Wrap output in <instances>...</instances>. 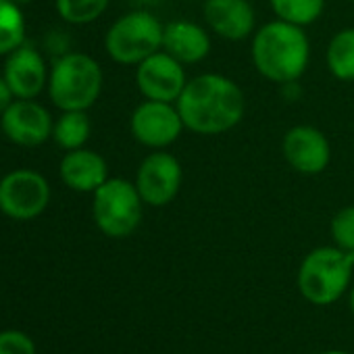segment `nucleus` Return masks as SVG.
Instances as JSON below:
<instances>
[{
    "mask_svg": "<svg viewBox=\"0 0 354 354\" xmlns=\"http://www.w3.org/2000/svg\"><path fill=\"white\" fill-rule=\"evenodd\" d=\"M175 104L186 129L198 136L227 133L246 113V96L240 84L221 73H203L188 80Z\"/></svg>",
    "mask_w": 354,
    "mask_h": 354,
    "instance_id": "nucleus-1",
    "label": "nucleus"
},
{
    "mask_svg": "<svg viewBox=\"0 0 354 354\" xmlns=\"http://www.w3.org/2000/svg\"><path fill=\"white\" fill-rule=\"evenodd\" d=\"M250 59L261 77L277 86L298 82L310 63V40L304 28L273 19L252 34Z\"/></svg>",
    "mask_w": 354,
    "mask_h": 354,
    "instance_id": "nucleus-2",
    "label": "nucleus"
},
{
    "mask_svg": "<svg viewBox=\"0 0 354 354\" xmlns=\"http://www.w3.org/2000/svg\"><path fill=\"white\" fill-rule=\"evenodd\" d=\"M104 75L98 61L86 53L59 57L48 75V96L61 111H88L102 94Z\"/></svg>",
    "mask_w": 354,
    "mask_h": 354,
    "instance_id": "nucleus-3",
    "label": "nucleus"
},
{
    "mask_svg": "<svg viewBox=\"0 0 354 354\" xmlns=\"http://www.w3.org/2000/svg\"><path fill=\"white\" fill-rule=\"evenodd\" d=\"M354 271V252L333 246L310 250L298 269L300 294L319 306L335 302L350 286Z\"/></svg>",
    "mask_w": 354,
    "mask_h": 354,
    "instance_id": "nucleus-4",
    "label": "nucleus"
},
{
    "mask_svg": "<svg viewBox=\"0 0 354 354\" xmlns=\"http://www.w3.org/2000/svg\"><path fill=\"white\" fill-rule=\"evenodd\" d=\"M165 24L148 11L133 9L111 24L104 36V50L119 65H140L150 55L162 50Z\"/></svg>",
    "mask_w": 354,
    "mask_h": 354,
    "instance_id": "nucleus-5",
    "label": "nucleus"
},
{
    "mask_svg": "<svg viewBox=\"0 0 354 354\" xmlns=\"http://www.w3.org/2000/svg\"><path fill=\"white\" fill-rule=\"evenodd\" d=\"M92 196L94 223L106 238L123 240L140 227L144 201L133 182L125 177H109Z\"/></svg>",
    "mask_w": 354,
    "mask_h": 354,
    "instance_id": "nucleus-6",
    "label": "nucleus"
},
{
    "mask_svg": "<svg viewBox=\"0 0 354 354\" xmlns=\"http://www.w3.org/2000/svg\"><path fill=\"white\" fill-rule=\"evenodd\" d=\"M50 205V184L34 169H15L0 180V213L13 221L38 219Z\"/></svg>",
    "mask_w": 354,
    "mask_h": 354,
    "instance_id": "nucleus-7",
    "label": "nucleus"
},
{
    "mask_svg": "<svg viewBox=\"0 0 354 354\" xmlns=\"http://www.w3.org/2000/svg\"><path fill=\"white\" fill-rule=\"evenodd\" d=\"M133 184L146 207L162 209L180 194L184 184V167L175 154L167 150H152L142 158Z\"/></svg>",
    "mask_w": 354,
    "mask_h": 354,
    "instance_id": "nucleus-8",
    "label": "nucleus"
},
{
    "mask_svg": "<svg viewBox=\"0 0 354 354\" xmlns=\"http://www.w3.org/2000/svg\"><path fill=\"white\" fill-rule=\"evenodd\" d=\"M184 129L186 125L175 102L144 98V102H140L129 117L131 138L150 150H167L180 140Z\"/></svg>",
    "mask_w": 354,
    "mask_h": 354,
    "instance_id": "nucleus-9",
    "label": "nucleus"
},
{
    "mask_svg": "<svg viewBox=\"0 0 354 354\" xmlns=\"http://www.w3.org/2000/svg\"><path fill=\"white\" fill-rule=\"evenodd\" d=\"M186 84V65L165 50H158L136 65V86L146 100L177 102Z\"/></svg>",
    "mask_w": 354,
    "mask_h": 354,
    "instance_id": "nucleus-10",
    "label": "nucleus"
},
{
    "mask_svg": "<svg viewBox=\"0 0 354 354\" xmlns=\"http://www.w3.org/2000/svg\"><path fill=\"white\" fill-rule=\"evenodd\" d=\"M286 162L300 175H319L331 162V144L315 125H294L281 138Z\"/></svg>",
    "mask_w": 354,
    "mask_h": 354,
    "instance_id": "nucleus-11",
    "label": "nucleus"
},
{
    "mask_svg": "<svg viewBox=\"0 0 354 354\" xmlns=\"http://www.w3.org/2000/svg\"><path fill=\"white\" fill-rule=\"evenodd\" d=\"M53 117L36 100L15 98L11 106L0 115V129L17 146L34 148L53 138Z\"/></svg>",
    "mask_w": 354,
    "mask_h": 354,
    "instance_id": "nucleus-12",
    "label": "nucleus"
},
{
    "mask_svg": "<svg viewBox=\"0 0 354 354\" xmlns=\"http://www.w3.org/2000/svg\"><path fill=\"white\" fill-rule=\"evenodd\" d=\"M207 28L227 42H242L257 32V13L250 0H205Z\"/></svg>",
    "mask_w": 354,
    "mask_h": 354,
    "instance_id": "nucleus-13",
    "label": "nucleus"
},
{
    "mask_svg": "<svg viewBox=\"0 0 354 354\" xmlns=\"http://www.w3.org/2000/svg\"><path fill=\"white\" fill-rule=\"evenodd\" d=\"M48 75L50 69L46 67L42 53L34 46L21 44L17 50L7 55L3 77L11 86L15 98L34 100L40 96L42 90L48 88Z\"/></svg>",
    "mask_w": 354,
    "mask_h": 354,
    "instance_id": "nucleus-14",
    "label": "nucleus"
},
{
    "mask_svg": "<svg viewBox=\"0 0 354 354\" xmlns=\"http://www.w3.org/2000/svg\"><path fill=\"white\" fill-rule=\"evenodd\" d=\"M213 42L207 28L190 19H173L165 24L162 50L184 65L203 63L211 55Z\"/></svg>",
    "mask_w": 354,
    "mask_h": 354,
    "instance_id": "nucleus-15",
    "label": "nucleus"
},
{
    "mask_svg": "<svg viewBox=\"0 0 354 354\" xmlns=\"http://www.w3.org/2000/svg\"><path fill=\"white\" fill-rule=\"evenodd\" d=\"M59 173L69 190L80 194H94L109 180V165L102 154L84 146L65 152Z\"/></svg>",
    "mask_w": 354,
    "mask_h": 354,
    "instance_id": "nucleus-16",
    "label": "nucleus"
},
{
    "mask_svg": "<svg viewBox=\"0 0 354 354\" xmlns=\"http://www.w3.org/2000/svg\"><path fill=\"white\" fill-rule=\"evenodd\" d=\"M325 65L335 80L354 82V28H344L329 38Z\"/></svg>",
    "mask_w": 354,
    "mask_h": 354,
    "instance_id": "nucleus-17",
    "label": "nucleus"
},
{
    "mask_svg": "<svg viewBox=\"0 0 354 354\" xmlns=\"http://www.w3.org/2000/svg\"><path fill=\"white\" fill-rule=\"evenodd\" d=\"M92 123L88 111H63V115L53 125V140L63 150L84 148L90 140Z\"/></svg>",
    "mask_w": 354,
    "mask_h": 354,
    "instance_id": "nucleus-18",
    "label": "nucleus"
},
{
    "mask_svg": "<svg viewBox=\"0 0 354 354\" xmlns=\"http://www.w3.org/2000/svg\"><path fill=\"white\" fill-rule=\"evenodd\" d=\"M21 9L13 0H0V57H7L26 44L28 26Z\"/></svg>",
    "mask_w": 354,
    "mask_h": 354,
    "instance_id": "nucleus-19",
    "label": "nucleus"
},
{
    "mask_svg": "<svg viewBox=\"0 0 354 354\" xmlns=\"http://www.w3.org/2000/svg\"><path fill=\"white\" fill-rule=\"evenodd\" d=\"M327 0H269L275 19L308 28L321 19Z\"/></svg>",
    "mask_w": 354,
    "mask_h": 354,
    "instance_id": "nucleus-20",
    "label": "nucleus"
},
{
    "mask_svg": "<svg viewBox=\"0 0 354 354\" xmlns=\"http://www.w3.org/2000/svg\"><path fill=\"white\" fill-rule=\"evenodd\" d=\"M111 0H55L57 13L71 26H88L104 15Z\"/></svg>",
    "mask_w": 354,
    "mask_h": 354,
    "instance_id": "nucleus-21",
    "label": "nucleus"
},
{
    "mask_svg": "<svg viewBox=\"0 0 354 354\" xmlns=\"http://www.w3.org/2000/svg\"><path fill=\"white\" fill-rule=\"evenodd\" d=\"M329 236L337 248L354 252V207H342L331 217Z\"/></svg>",
    "mask_w": 354,
    "mask_h": 354,
    "instance_id": "nucleus-22",
    "label": "nucleus"
},
{
    "mask_svg": "<svg viewBox=\"0 0 354 354\" xmlns=\"http://www.w3.org/2000/svg\"><path fill=\"white\" fill-rule=\"evenodd\" d=\"M0 354H36V342L26 331L5 329L0 331Z\"/></svg>",
    "mask_w": 354,
    "mask_h": 354,
    "instance_id": "nucleus-23",
    "label": "nucleus"
},
{
    "mask_svg": "<svg viewBox=\"0 0 354 354\" xmlns=\"http://www.w3.org/2000/svg\"><path fill=\"white\" fill-rule=\"evenodd\" d=\"M46 48H48L57 59H59V57H63V55H67V53H69V46H67V34H65V32H53V34L48 36Z\"/></svg>",
    "mask_w": 354,
    "mask_h": 354,
    "instance_id": "nucleus-24",
    "label": "nucleus"
},
{
    "mask_svg": "<svg viewBox=\"0 0 354 354\" xmlns=\"http://www.w3.org/2000/svg\"><path fill=\"white\" fill-rule=\"evenodd\" d=\"M13 100H15V94H13L11 86L7 84L5 77H0V115H3L11 106Z\"/></svg>",
    "mask_w": 354,
    "mask_h": 354,
    "instance_id": "nucleus-25",
    "label": "nucleus"
},
{
    "mask_svg": "<svg viewBox=\"0 0 354 354\" xmlns=\"http://www.w3.org/2000/svg\"><path fill=\"white\" fill-rule=\"evenodd\" d=\"M15 5H19V7H28V5H32L34 0H13Z\"/></svg>",
    "mask_w": 354,
    "mask_h": 354,
    "instance_id": "nucleus-26",
    "label": "nucleus"
},
{
    "mask_svg": "<svg viewBox=\"0 0 354 354\" xmlns=\"http://www.w3.org/2000/svg\"><path fill=\"white\" fill-rule=\"evenodd\" d=\"M350 308L354 313V286H352V292H350Z\"/></svg>",
    "mask_w": 354,
    "mask_h": 354,
    "instance_id": "nucleus-27",
    "label": "nucleus"
},
{
    "mask_svg": "<svg viewBox=\"0 0 354 354\" xmlns=\"http://www.w3.org/2000/svg\"><path fill=\"white\" fill-rule=\"evenodd\" d=\"M138 5H156V0H140Z\"/></svg>",
    "mask_w": 354,
    "mask_h": 354,
    "instance_id": "nucleus-28",
    "label": "nucleus"
},
{
    "mask_svg": "<svg viewBox=\"0 0 354 354\" xmlns=\"http://www.w3.org/2000/svg\"><path fill=\"white\" fill-rule=\"evenodd\" d=\"M321 354H346V352H321Z\"/></svg>",
    "mask_w": 354,
    "mask_h": 354,
    "instance_id": "nucleus-29",
    "label": "nucleus"
},
{
    "mask_svg": "<svg viewBox=\"0 0 354 354\" xmlns=\"http://www.w3.org/2000/svg\"><path fill=\"white\" fill-rule=\"evenodd\" d=\"M350 3H352V5H354V0H350Z\"/></svg>",
    "mask_w": 354,
    "mask_h": 354,
    "instance_id": "nucleus-30",
    "label": "nucleus"
},
{
    "mask_svg": "<svg viewBox=\"0 0 354 354\" xmlns=\"http://www.w3.org/2000/svg\"><path fill=\"white\" fill-rule=\"evenodd\" d=\"M0 133H3V129H0Z\"/></svg>",
    "mask_w": 354,
    "mask_h": 354,
    "instance_id": "nucleus-31",
    "label": "nucleus"
}]
</instances>
